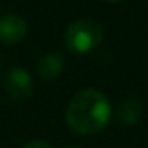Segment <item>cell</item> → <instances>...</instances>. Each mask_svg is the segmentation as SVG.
<instances>
[{
    "label": "cell",
    "mask_w": 148,
    "mask_h": 148,
    "mask_svg": "<svg viewBox=\"0 0 148 148\" xmlns=\"http://www.w3.org/2000/svg\"><path fill=\"white\" fill-rule=\"evenodd\" d=\"M64 56L59 53H48L45 54L37 64V70H38L40 77L45 80H54L64 70Z\"/></svg>",
    "instance_id": "obj_5"
},
{
    "label": "cell",
    "mask_w": 148,
    "mask_h": 148,
    "mask_svg": "<svg viewBox=\"0 0 148 148\" xmlns=\"http://www.w3.org/2000/svg\"><path fill=\"white\" fill-rule=\"evenodd\" d=\"M105 2H108V3H118V2H121V0H105Z\"/></svg>",
    "instance_id": "obj_8"
},
{
    "label": "cell",
    "mask_w": 148,
    "mask_h": 148,
    "mask_svg": "<svg viewBox=\"0 0 148 148\" xmlns=\"http://www.w3.org/2000/svg\"><path fill=\"white\" fill-rule=\"evenodd\" d=\"M21 148H53V147L45 140H30L27 143H24Z\"/></svg>",
    "instance_id": "obj_7"
},
{
    "label": "cell",
    "mask_w": 148,
    "mask_h": 148,
    "mask_svg": "<svg viewBox=\"0 0 148 148\" xmlns=\"http://www.w3.org/2000/svg\"><path fill=\"white\" fill-rule=\"evenodd\" d=\"M65 148H80V147H75V145H70V147H65Z\"/></svg>",
    "instance_id": "obj_9"
},
{
    "label": "cell",
    "mask_w": 148,
    "mask_h": 148,
    "mask_svg": "<svg viewBox=\"0 0 148 148\" xmlns=\"http://www.w3.org/2000/svg\"><path fill=\"white\" fill-rule=\"evenodd\" d=\"M3 89L13 100H26L34 92V78L26 69L13 67L3 77Z\"/></svg>",
    "instance_id": "obj_3"
},
{
    "label": "cell",
    "mask_w": 148,
    "mask_h": 148,
    "mask_svg": "<svg viewBox=\"0 0 148 148\" xmlns=\"http://www.w3.org/2000/svg\"><path fill=\"white\" fill-rule=\"evenodd\" d=\"M103 38V30L100 24L89 18L77 19L67 27L64 34V42L69 51L75 54H86L96 49Z\"/></svg>",
    "instance_id": "obj_2"
},
{
    "label": "cell",
    "mask_w": 148,
    "mask_h": 148,
    "mask_svg": "<svg viewBox=\"0 0 148 148\" xmlns=\"http://www.w3.org/2000/svg\"><path fill=\"white\" fill-rule=\"evenodd\" d=\"M29 26L26 19L19 14H3L0 16V43L3 45H14L23 42L27 37Z\"/></svg>",
    "instance_id": "obj_4"
},
{
    "label": "cell",
    "mask_w": 148,
    "mask_h": 148,
    "mask_svg": "<svg viewBox=\"0 0 148 148\" xmlns=\"http://www.w3.org/2000/svg\"><path fill=\"white\" fill-rule=\"evenodd\" d=\"M142 115H143V107L138 100L135 99H127L123 103H119L118 107V118L121 123L127 126L137 124L140 121Z\"/></svg>",
    "instance_id": "obj_6"
},
{
    "label": "cell",
    "mask_w": 148,
    "mask_h": 148,
    "mask_svg": "<svg viewBox=\"0 0 148 148\" xmlns=\"http://www.w3.org/2000/svg\"><path fill=\"white\" fill-rule=\"evenodd\" d=\"M112 105L103 92L86 88L72 97L65 112V121L73 132L91 135L102 131L110 121Z\"/></svg>",
    "instance_id": "obj_1"
}]
</instances>
